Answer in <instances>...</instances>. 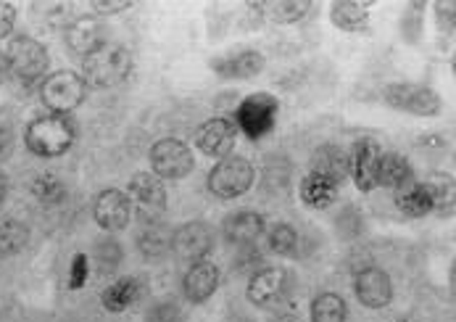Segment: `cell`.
Instances as JSON below:
<instances>
[{"label":"cell","instance_id":"obj_27","mask_svg":"<svg viewBox=\"0 0 456 322\" xmlns=\"http://www.w3.org/2000/svg\"><path fill=\"white\" fill-rule=\"evenodd\" d=\"M29 244V227L19 219L0 222V257H16Z\"/></svg>","mask_w":456,"mask_h":322},{"label":"cell","instance_id":"obj_8","mask_svg":"<svg viewBox=\"0 0 456 322\" xmlns=\"http://www.w3.org/2000/svg\"><path fill=\"white\" fill-rule=\"evenodd\" d=\"M151 169L156 172V178L183 180L196 169V159H193V151L183 140L164 137L151 148Z\"/></svg>","mask_w":456,"mask_h":322},{"label":"cell","instance_id":"obj_24","mask_svg":"<svg viewBox=\"0 0 456 322\" xmlns=\"http://www.w3.org/2000/svg\"><path fill=\"white\" fill-rule=\"evenodd\" d=\"M142 288H140V280L137 277H122L117 283H111L103 296H101V304L109 310V312H125L134 307V301L140 299Z\"/></svg>","mask_w":456,"mask_h":322},{"label":"cell","instance_id":"obj_40","mask_svg":"<svg viewBox=\"0 0 456 322\" xmlns=\"http://www.w3.org/2000/svg\"><path fill=\"white\" fill-rule=\"evenodd\" d=\"M5 198H8V178L0 172V206L5 203Z\"/></svg>","mask_w":456,"mask_h":322},{"label":"cell","instance_id":"obj_18","mask_svg":"<svg viewBox=\"0 0 456 322\" xmlns=\"http://www.w3.org/2000/svg\"><path fill=\"white\" fill-rule=\"evenodd\" d=\"M219 288V267L211 261H196L191 264L185 280H183V291L188 296L191 304H203L208 301Z\"/></svg>","mask_w":456,"mask_h":322},{"label":"cell","instance_id":"obj_12","mask_svg":"<svg viewBox=\"0 0 456 322\" xmlns=\"http://www.w3.org/2000/svg\"><path fill=\"white\" fill-rule=\"evenodd\" d=\"M140 203V217L142 222H156L164 209H167V191L161 180L151 172H140L130 180V194Z\"/></svg>","mask_w":456,"mask_h":322},{"label":"cell","instance_id":"obj_6","mask_svg":"<svg viewBox=\"0 0 456 322\" xmlns=\"http://www.w3.org/2000/svg\"><path fill=\"white\" fill-rule=\"evenodd\" d=\"M8 64H11V77H16L21 85H32L37 82L45 69H48V51L43 43L27 37V35H19L11 40L8 45Z\"/></svg>","mask_w":456,"mask_h":322},{"label":"cell","instance_id":"obj_33","mask_svg":"<svg viewBox=\"0 0 456 322\" xmlns=\"http://www.w3.org/2000/svg\"><path fill=\"white\" fill-rule=\"evenodd\" d=\"M425 186H428V191L433 195V206L436 209L446 206V203H449V209L454 206V183L449 178H436V180H430Z\"/></svg>","mask_w":456,"mask_h":322},{"label":"cell","instance_id":"obj_34","mask_svg":"<svg viewBox=\"0 0 456 322\" xmlns=\"http://www.w3.org/2000/svg\"><path fill=\"white\" fill-rule=\"evenodd\" d=\"M180 318L183 315H180V307L175 301H161V304L151 307L145 322H180Z\"/></svg>","mask_w":456,"mask_h":322},{"label":"cell","instance_id":"obj_39","mask_svg":"<svg viewBox=\"0 0 456 322\" xmlns=\"http://www.w3.org/2000/svg\"><path fill=\"white\" fill-rule=\"evenodd\" d=\"M11 77V64H8V56L0 54V85Z\"/></svg>","mask_w":456,"mask_h":322},{"label":"cell","instance_id":"obj_13","mask_svg":"<svg viewBox=\"0 0 456 322\" xmlns=\"http://www.w3.org/2000/svg\"><path fill=\"white\" fill-rule=\"evenodd\" d=\"M66 48L77 56H90L93 51H98L101 45H106V27L95 19V16H79L74 19L64 32Z\"/></svg>","mask_w":456,"mask_h":322},{"label":"cell","instance_id":"obj_3","mask_svg":"<svg viewBox=\"0 0 456 322\" xmlns=\"http://www.w3.org/2000/svg\"><path fill=\"white\" fill-rule=\"evenodd\" d=\"M383 98L391 109L406 111L411 117H436L444 109V101L433 87L414 82H393L383 90Z\"/></svg>","mask_w":456,"mask_h":322},{"label":"cell","instance_id":"obj_14","mask_svg":"<svg viewBox=\"0 0 456 322\" xmlns=\"http://www.w3.org/2000/svg\"><path fill=\"white\" fill-rule=\"evenodd\" d=\"M235 140H238V128L222 117L206 120L196 132V145L206 156H214V159H224L235 148Z\"/></svg>","mask_w":456,"mask_h":322},{"label":"cell","instance_id":"obj_11","mask_svg":"<svg viewBox=\"0 0 456 322\" xmlns=\"http://www.w3.org/2000/svg\"><path fill=\"white\" fill-rule=\"evenodd\" d=\"M380 156H383V151L375 140H359L354 145V153L348 156V175L354 178V183L362 194H370L378 188Z\"/></svg>","mask_w":456,"mask_h":322},{"label":"cell","instance_id":"obj_26","mask_svg":"<svg viewBox=\"0 0 456 322\" xmlns=\"http://www.w3.org/2000/svg\"><path fill=\"white\" fill-rule=\"evenodd\" d=\"M395 206H398L401 214L414 217V219L428 217V214L436 209V206H433V195L428 191V186H422V183H411V186H406L403 191H398V194H395Z\"/></svg>","mask_w":456,"mask_h":322},{"label":"cell","instance_id":"obj_22","mask_svg":"<svg viewBox=\"0 0 456 322\" xmlns=\"http://www.w3.org/2000/svg\"><path fill=\"white\" fill-rule=\"evenodd\" d=\"M370 8L372 3H359V0H340L330 5L332 24L343 32H359L370 21Z\"/></svg>","mask_w":456,"mask_h":322},{"label":"cell","instance_id":"obj_2","mask_svg":"<svg viewBox=\"0 0 456 322\" xmlns=\"http://www.w3.org/2000/svg\"><path fill=\"white\" fill-rule=\"evenodd\" d=\"M85 79L95 87H114L122 85L132 71V56L125 45L106 43L82 62Z\"/></svg>","mask_w":456,"mask_h":322},{"label":"cell","instance_id":"obj_25","mask_svg":"<svg viewBox=\"0 0 456 322\" xmlns=\"http://www.w3.org/2000/svg\"><path fill=\"white\" fill-rule=\"evenodd\" d=\"M312 172L325 175L332 183H343L348 178V156L338 145H325L314 153L312 159Z\"/></svg>","mask_w":456,"mask_h":322},{"label":"cell","instance_id":"obj_28","mask_svg":"<svg viewBox=\"0 0 456 322\" xmlns=\"http://www.w3.org/2000/svg\"><path fill=\"white\" fill-rule=\"evenodd\" d=\"M348 307L338 293H320L312 301V322H346Z\"/></svg>","mask_w":456,"mask_h":322},{"label":"cell","instance_id":"obj_21","mask_svg":"<svg viewBox=\"0 0 456 322\" xmlns=\"http://www.w3.org/2000/svg\"><path fill=\"white\" fill-rule=\"evenodd\" d=\"M414 169L409 164V159H403L401 153H383L380 156V167H378V186L391 188V191H403L406 186H411Z\"/></svg>","mask_w":456,"mask_h":322},{"label":"cell","instance_id":"obj_16","mask_svg":"<svg viewBox=\"0 0 456 322\" xmlns=\"http://www.w3.org/2000/svg\"><path fill=\"white\" fill-rule=\"evenodd\" d=\"M132 219V198L117 188H109L95 198V222L103 230H125Z\"/></svg>","mask_w":456,"mask_h":322},{"label":"cell","instance_id":"obj_38","mask_svg":"<svg viewBox=\"0 0 456 322\" xmlns=\"http://www.w3.org/2000/svg\"><path fill=\"white\" fill-rule=\"evenodd\" d=\"M93 8L101 11V13H117V11L130 8V3H93Z\"/></svg>","mask_w":456,"mask_h":322},{"label":"cell","instance_id":"obj_41","mask_svg":"<svg viewBox=\"0 0 456 322\" xmlns=\"http://www.w3.org/2000/svg\"><path fill=\"white\" fill-rule=\"evenodd\" d=\"M274 322H301V318H298V315H293V312H285V315H280Z\"/></svg>","mask_w":456,"mask_h":322},{"label":"cell","instance_id":"obj_4","mask_svg":"<svg viewBox=\"0 0 456 322\" xmlns=\"http://www.w3.org/2000/svg\"><path fill=\"white\" fill-rule=\"evenodd\" d=\"M254 186V167L243 156H224L208 172V191L222 201H232Z\"/></svg>","mask_w":456,"mask_h":322},{"label":"cell","instance_id":"obj_36","mask_svg":"<svg viewBox=\"0 0 456 322\" xmlns=\"http://www.w3.org/2000/svg\"><path fill=\"white\" fill-rule=\"evenodd\" d=\"M13 24H16V8H13V3H0V40L13 32Z\"/></svg>","mask_w":456,"mask_h":322},{"label":"cell","instance_id":"obj_35","mask_svg":"<svg viewBox=\"0 0 456 322\" xmlns=\"http://www.w3.org/2000/svg\"><path fill=\"white\" fill-rule=\"evenodd\" d=\"M13 143H16L13 122H11V117H8V114H3V111H0V161L11 156Z\"/></svg>","mask_w":456,"mask_h":322},{"label":"cell","instance_id":"obj_20","mask_svg":"<svg viewBox=\"0 0 456 322\" xmlns=\"http://www.w3.org/2000/svg\"><path fill=\"white\" fill-rule=\"evenodd\" d=\"M137 249L142 259L148 261H161L172 252V230L156 219V222H142L140 233H137Z\"/></svg>","mask_w":456,"mask_h":322},{"label":"cell","instance_id":"obj_7","mask_svg":"<svg viewBox=\"0 0 456 322\" xmlns=\"http://www.w3.org/2000/svg\"><path fill=\"white\" fill-rule=\"evenodd\" d=\"M85 95H87V82L79 74L66 71V69L48 74L40 87V98L53 114H66L77 109L85 101Z\"/></svg>","mask_w":456,"mask_h":322},{"label":"cell","instance_id":"obj_1","mask_svg":"<svg viewBox=\"0 0 456 322\" xmlns=\"http://www.w3.org/2000/svg\"><path fill=\"white\" fill-rule=\"evenodd\" d=\"M74 137H77V129H74V122L66 114L37 117L24 132L27 148L35 156H43V159H56V156L66 153L71 148Z\"/></svg>","mask_w":456,"mask_h":322},{"label":"cell","instance_id":"obj_30","mask_svg":"<svg viewBox=\"0 0 456 322\" xmlns=\"http://www.w3.org/2000/svg\"><path fill=\"white\" fill-rule=\"evenodd\" d=\"M269 249L274 254H280V257L296 254V249H298V233H296V227L288 225V222H277L269 230Z\"/></svg>","mask_w":456,"mask_h":322},{"label":"cell","instance_id":"obj_17","mask_svg":"<svg viewBox=\"0 0 456 322\" xmlns=\"http://www.w3.org/2000/svg\"><path fill=\"white\" fill-rule=\"evenodd\" d=\"M264 56L259 51H251V48H240V51H232L227 56H219L211 62V69L222 77V79H251L261 74L264 69Z\"/></svg>","mask_w":456,"mask_h":322},{"label":"cell","instance_id":"obj_9","mask_svg":"<svg viewBox=\"0 0 456 322\" xmlns=\"http://www.w3.org/2000/svg\"><path fill=\"white\" fill-rule=\"evenodd\" d=\"M288 291H290V275L288 269L280 267L259 269L248 280V301L259 310H274L288 299Z\"/></svg>","mask_w":456,"mask_h":322},{"label":"cell","instance_id":"obj_19","mask_svg":"<svg viewBox=\"0 0 456 322\" xmlns=\"http://www.w3.org/2000/svg\"><path fill=\"white\" fill-rule=\"evenodd\" d=\"M264 230H266V222L256 211H238V214L227 217L224 225H222V233H224L227 244H232V246L256 244Z\"/></svg>","mask_w":456,"mask_h":322},{"label":"cell","instance_id":"obj_15","mask_svg":"<svg viewBox=\"0 0 456 322\" xmlns=\"http://www.w3.org/2000/svg\"><path fill=\"white\" fill-rule=\"evenodd\" d=\"M356 299L370 307V310H383L388 307L393 299V283L388 272H383L380 267H367L356 275Z\"/></svg>","mask_w":456,"mask_h":322},{"label":"cell","instance_id":"obj_37","mask_svg":"<svg viewBox=\"0 0 456 322\" xmlns=\"http://www.w3.org/2000/svg\"><path fill=\"white\" fill-rule=\"evenodd\" d=\"M87 277V257H74V264H71V288H79Z\"/></svg>","mask_w":456,"mask_h":322},{"label":"cell","instance_id":"obj_32","mask_svg":"<svg viewBox=\"0 0 456 322\" xmlns=\"http://www.w3.org/2000/svg\"><path fill=\"white\" fill-rule=\"evenodd\" d=\"M95 261H98L101 272H114L122 264V246L117 241H111V238L101 241L95 246Z\"/></svg>","mask_w":456,"mask_h":322},{"label":"cell","instance_id":"obj_10","mask_svg":"<svg viewBox=\"0 0 456 322\" xmlns=\"http://www.w3.org/2000/svg\"><path fill=\"white\" fill-rule=\"evenodd\" d=\"M214 249V230L206 222H185L172 233V252L183 261H203Z\"/></svg>","mask_w":456,"mask_h":322},{"label":"cell","instance_id":"obj_31","mask_svg":"<svg viewBox=\"0 0 456 322\" xmlns=\"http://www.w3.org/2000/svg\"><path fill=\"white\" fill-rule=\"evenodd\" d=\"M309 8H312L309 0H277V3L269 5L274 21H280V24H296V21H301L309 13Z\"/></svg>","mask_w":456,"mask_h":322},{"label":"cell","instance_id":"obj_29","mask_svg":"<svg viewBox=\"0 0 456 322\" xmlns=\"http://www.w3.org/2000/svg\"><path fill=\"white\" fill-rule=\"evenodd\" d=\"M32 195L45 206H61L66 198L64 183L53 175H37L32 180Z\"/></svg>","mask_w":456,"mask_h":322},{"label":"cell","instance_id":"obj_23","mask_svg":"<svg viewBox=\"0 0 456 322\" xmlns=\"http://www.w3.org/2000/svg\"><path fill=\"white\" fill-rule=\"evenodd\" d=\"M338 183H332L325 175H317V172H309L304 180H301V201L312 209H327L330 203H335L338 198Z\"/></svg>","mask_w":456,"mask_h":322},{"label":"cell","instance_id":"obj_5","mask_svg":"<svg viewBox=\"0 0 456 322\" xmlns=\"http://www.w3.org/2000/svg\"><path fill=\"white\" fill-rule=\"evenodd\" d=\"M277 114H280V103L274 95L269 93H254L248 95L238 111H235V128H240L251 140L266 137L274 125H277Z\"/></svg>","mask_w":456,"mask_h":322}]
</instances>
